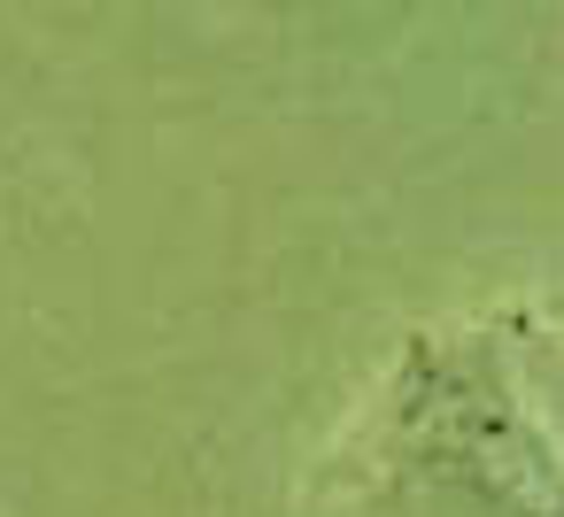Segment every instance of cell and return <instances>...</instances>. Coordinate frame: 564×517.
<instances>
[]
</instances>
